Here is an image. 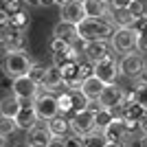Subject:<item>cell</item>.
Segmentation results:
<instances>
[{"mask_svg": "<svg viewBox=\"0 0 147 147\" xmlns=\"http://www.w3.org/2000/svg\"><path fill=\"white\" fill-rule=\"evenodd\" d=\"M117 26L110 20L101 18H86L84 22L77 24V33H79V42H108L114 35Z\"/></svg>", "mask_w": 147, "mask_h": 147, "instance_id": "obj_1", "label": "cell"}, {"mask_svg": "<svg viewBox=\"0 0 147 147\" xmlns=\"http://www.w3.org/2000/svg\"><path fill=\"white\" fill-rule=\"evenodd\" d=\"M31 64L33 61H31L29 53H24V51H9L5 55V59H2V73H5V77H9L13 81L18 77H26Z\"/></svg>", "mask_w": 147, "mask_h": 147, "instance_id": "obj_2", "label": "cell"}, {"mask_svg": "<svg viewBox=\"0 0 147 147\" xmlns=\"http://www.w3.org/2000/svg\"><path fill=\"white\" fill-rule=\"evenodd\" d=\"M110 46H112L114 53H121V55L132 53V51H136V46H138V33H136L132 26L117 29L114 35L110 37Z\"/></svg>", "mask_w": 147, "mask_h": 147, "instance_id": "obj_3", "label": "cell"}, {"mask_svg": "<svg viewBox=\"0 0 147 147\" xmlns=\"http://www.w3.org/2000/svg\"><path fill=\"white\" fill-rule=\"evenodd\" d=\"M33 110H35L37 119L40 121L49 123L51 119L59 117V105H57V94H51V92H40L33 101Z\"/></svg>", "mask_w": 147, "mask_h": 147, "instance_id": "obj_4", "label": "cell"}, {"mask_svg": "<svg viewBox=\"0 0 147 147\" xmlns=\"http://www.w3.org/2000/svg\"><path fill=\"white\" fill-rule=\"evenodd\" d=\"M147 61L145 57H143V53H136V51H132V53H125V55L121 57V61H119V70H121L123 77H127V79H138L143 75V70H145Z\"/></svg>", "mask_w": 147, "mask_h": 147, "instance_id": "obj_5", "label": "cell"}, {"mask_svg": "<svg viewBox=\"0 0 147 147\" xmlns=\"http://www.w3.org/2000/svg\"><path fill=\"white\" fill-rule=\"evenodd\" d=\"M92 73H94V77H97L99 81H103L105 86H112V84H117L119 75H121L117 57L110 55V57H105V59L97 61V64H92Z\"/></svg>", "mask_w": 147, "mask_h": 147, "instance_id": "obj_6", "label": "cell"}, {"mask_svg": "<svg viewBox=\"0 0 147 147\" xmlns=\"http://www.w3.org/2000/svg\"><path fill=\"white\" fill-rule=\"evenodd\" d=\"M11 94H16L22 103H33L35 97L40 94V86L35 81H31L29 77H18L11 84Z\"/></svg>", "mask_w": 147, "mask_h": 147, "instance_id": "obj_7", "label": "cell"}, {"mask_svg": "<svg viewBox=\"0 0 147 147\" xmlns=\"http://www.w3.org/2000/svg\"><path fill=\"white\" fill-rule=\"evenodd\" d=\"M26 33L18 29L7 26L5 31H0V46L9 53V51H24L26 49Z\"/></svg>", "mask_w": 147, "mask_h": 147, "instance_id": "obj_8", "label": "cell"}, {"mask_svg": "<svg viewBox=\"0 0 147 147\" xmlns=\"http://www.w3.org/2000/svg\"><path fill=\"white\" fill-rule=\"evenodd\" d=\"M81 53L88 64H97L112 55V46L110 42H81Z\"/></svg>", "mask_w": 147, "mask_h": 147, "instance_id": "obj_9", "label": "cell"}, {"mask_svg": "<svg viewBox=\"0 0 147 147\" xmlns=\"http://www.w3.org/2000/svg\"><path fill=\"white\" fill-rule=\"evenodd\" d=\"M68 121H70V134H77V136H81V138L97 129V127H94V114L88 112V110L77 112V114L70 117Z\"/></svg>", "mask_w": 147, "mask_h": 147, "instance_id": "obj_10", "label": "cell"}, {"mask_svg": "<svg viewBox=\"0 0 147 147\" xmlns=\"http://www.w3.org/2000/svg\"><path fill=\"white\" fill-rule=\"evenodd\" d=\"M123 101H125V90H123L121 86H117V84L105 86L103 94H101V99H99L101 108H108V110H117Z\"/></svg>", "mask_w": 147, "mask_h": 147, "instance_id": "obj_11", "label": "cell"}, {"mask_svg": "<svg viewBox=\"0 0 147 147\" xmlns=\"http://www.w3.org/2000/svg\"><path fill=\"white\" fill-rule=\"evenodd\" d=\"M53 40H61V42H66V44H73V46H77V44H79L77 24H70V22H64V20H59V22L53 26Z\"/></svg>", "mask_w": 147, "mask_h": 147, "instance_id": "obj_12", "label": "cell"}, {"mask_svg": "<svg viewBox=\"0 0 147 147\" xmlns=\"http://www.w3.org/2000/svg\"><path fill=\"white\" fill-rule=\"evenodd\" d=\"M59 20L64 22H70V24H79L86 20V11H84V2L81 0H75L70 5L61 7L59 9Z\"/></svg>", "mask_w": 147, "mask_h": 147, "instance_id": "obj_13", "label": "cell"}, {"mask_svg": "<svg viewBox=\"0 0 147 147\" xmlns=\"http://www.w3.org/2000/svg\"><path fill=\"white\" fill-rule=\"evenodd\" d=\"M84 2V11L86 18H101V20H110L112 9L105 0H81Z\"/></svg>", "mask_w": 147, "mask_h": 147, "instance_id": "obj_14", "label": "cell"}, {"mask_svg": "<svg viewBox=\"0 0 147 147\" xmlns=\"http://www.w3.org/2000/svg\"><path fill=\"white\" fill-rule=\"evenodd\" d=\"M42 88L46 92H57V90H64V75H61V68L57 66H46V75H44V81H42Z\"/></svg>", "mask_w": 147, "mask_h": 147, "instance_id": "obj_15", "label": "cell"}, {"mask_svg": "<svg viewBox=\"0 0 147 147\" xmlns=\"http://www.w3.org/2000/svg\"><path fill=\"white\" fill-rule=\"evenodd\" d=\"M16 123H18V129H24V132H31V129L40 123L35 110H33V103H22V110L18 112Z\"/></svg>", "mask_w": 147, "mask_h": 147, "instance_id": "obj_16", "label": "cell"}, {"mask_svg": "<svg viewBox=\"0 0 147 147\" xmlns=\"http://www.w3.org/2000/svg\"><path fill=\"white\" fill-rule=\"evenodd\" d=\"M51 132H49V127H46V123H37L35 127L29 132V138H26V145H31V147H46L51 143Z\"/></svg>", "mask_w": 147, "mask_h": 147, "instance_id": "obj_17", "label": "cell"}, {"mask_svg": "<svg viewBox=\"0 0 147 147\" xmlns=\"http://www.w3.org/2000/svg\"><path fill=\"white\" fill-rule=\"evenodd\" d=\"M103 90H105V84H103V81H99L94 75L88 77V79L81 84V94H84L88 101H99L101 94H103Z\"/></svg>", "mask_w": 147, "mask_h": 147, "instance_id": "obj_18", "label": "cell"}, {"mask_svg": "<svg viewBox=\"0 0 147 147\" xmlns=\"http://www.w3.org/2000/svg\"><path fill=\"white\" fill-rule=\"evenodd\" d=\"M77 61H79V46H68L66 51L53 53V66H57V68L73 66Z\"/></svg>", "mask_w": 147, "mask_h": 147, "instance_id": "obj_19", "label": "cell"}, {"mask_svg": "<svg viewBox=\"0 0 147 147\" xmlns=\"http://www.w3.org/2000/svg\"><path fill=\"white\" fill-rule=\"evenodd\" d=\"M22 110V101H20L16 94H5L0 99V117H9V119H16L18 112Z\"/></svg>", "mask_w": 147, "mask_h": 147, "instance_id": "obj_20", "label": "cell"}, {"mask_svg": "<svg viewBox=\"0 0 147 147\" xmlns=\"http://www.w3.org/2000/svg\"><path fill=\"white\" fill-rule=\"evenodd\" d=\"M46 127H49V132H51L53 138H66V136L70 134V121H68L64 114L51 119V121L46 123Z\"/></svg>", "mask_w": 147, "mask_h": 147, "instance_id": "obj_21", "label": "cell"}, {"mask_svg": "<svg viewBox=\"0 0 147 147\" xmlns=\"http://www.w3.org/2000/svg\"><path fill=\"white\" fill-rule=\"evenodd\" d=\"M57 105H59V114H64L66 119L77 114V112H75V105H73V92L61 90L59 94H57Z\"/></svg>", "mask_w": 147, "mask_h": 147, "instance_id": "obj_22", "label": "cell"}, {"mask_svg": "<svg viewBox=\"0 0 147 147\" xmlns=\"http://www.w3.org/2000/svg\"><path fill=\"white\" fill-rule=\"evenodd\" d=\"M110 22L117 26V29H125V26L134 24V16L129 13V9H112Z\"/></svg>", "mask_w": 147, "mask_h": 147, "instance_id": "obj_23", "label": "cell"}, {"mask_svg": "<svg viewBox=\"0 0 147 147\" xmlns=\"http://www.w3.org/2000/svg\"><path fill=\"white\" fill-rule=\"evenodd\" d=\"M125 99H129V101H136V103L141 105L143 110H147V84H136L134 90L125 92Z\"/></svg>", "mask_w": 147, "mask_h": 147, "instance_id": "obj_24", "label": "cell"}, {"mask_svg": "<svg viewBox=\"0 0 147 147\" xmlns=\"http://www.w3.org/2000/svg\"><path fill=\"white\" fill-rule=\"evenodd\" d=\"M114 121H117V114H114V110H108V108H101V110L94 114V127L101 129V132H103L108 125H112Z\"/></svg>", "mask_w": 147, "mask_h": 147, "instance_id": "obj_25", "label": "cell"}, {"mask_svg": "<svg viewBox=\"0 0 147 147\" xmlns=\"http://www.w3.org/2000/svg\"><path fill=\"white\" fill-rule=\"evenodd\" d=\"M31 24V16L24 11V9H20L18 13H13L9 16V26L11 29H18V31H26V26Z\"/></svg>", "mask_w": 147, "mask_h": 147, "instance_id": "obj_26", "label": "cell"}, {"mask_svg": "<svg viewBox=\"0 0 147 147\" xmlns=\"http://www.w3.org/2000/svg\"><path fill=\"white\" fill-rule=\"evenodd\" d=\"M105 145H108V138L101 129H94L84 136V147H105Z\"/></svg>", "mask_w": 147, "mask_h": 147, "instance_id": "obj_27", "label": "cell"}, {"mask_svg": "<svg viewBox=\"0 0 147 147\" xmlns=\"http://www.w3.org/2000/svg\"><path fill=\"white\" fill-rule=\"evenodd\" d=\"M44 75H46V66H44V64H40V61H33V64H31V68H29V73H26V77H29L31 81H35L37 86L42 88Z\"/></svg>", "mask_w": 147, "mask_h": 147, "instance_id": "obj_28", "label": "cell"}, {"mask_svg": "<svg viewBox=\"0 0 147 147\" xmlns=\"http://www.w3.org/2000/svg\"><path fill=\"white\" fill-rule=\"evenodd\" d=\"M16 129H18V123H16V119L0 117V136H2V138H9V136H11Z\"/></svg>", "mask_w": 147, "mask_h": 147, "instance_id": "obj_29", "label": "cell"}, {"mask_svg": "<svg viewBox=\"0 0 147 147\" xmlns=\"http://www.w3.org/2000/svg\"><path fill=\"white\" fill-rule=\"evenodd\" d=\"M129 13L134 16V20L147 18V0H132V5H129Z\"/></svg>", "mask_w": 147, "mask_h": 147, "instance_id": "obj_30", "label": "cell"}, {"mask_svg": "<svg viewBox=\"0 0 147 147\" xmlns=\"http://www.w3.org/2000/svg\"><path fill=\"white\" fill-rule=\"evenodd\" d=\"M73 105H75V112H84L88 108V99L81 94V90L73 92Z\"/></svg>", "mask_w": 147, "mask_h": 147, "instance_id": "obj_31", "label": "cell"}, {"mask_svg": "<svg viewBox=\"0 0 147 147\" xmlns=\"http://www.w3.org/2000/svg\"><path fill=\"white\" fill-rule=\"evenodd\" d=\"M64 141H66V147H84V138L77 134H68Z\"/></svg>", "mask_w": 147, "mask_h": 147, "instance_id": "obj_32", "label": "cell"}, {"mask_svg": "<svg viewBox=\"0 0 147 147\" xmlns=\"http://www.w3.org/2000/svg\"><path fill=\"white\" fill-rule=\"evenodd\" d=\"M132 29H134L138 35H145V33H147V18H138V20H134Z\"/></svg>", "mask_w": 147, "mask_h": 147, "instance_id": "obj_33", "label": "cell"}, {"mask_svg": "<svg viewBox=\"0 0 147 147\" xmlns=\"http://www.w3.org/2000/svg\"><path fill=\"white\" fill-rule=\"evenodd\" d=\"M132 0H110V9H129Z\"/></svg>", "mask_w": 147, "mask_h": 147, "instance_id": "obj_34", "label": "cell"}, {"mask_svg": "<svg viewBox=\"0 0 147 147\" xmlns=\"http://www.w3.org/2000/svg\"><path fill=\"white\" fill-rule=\"evenodd\" d=\"M129 147H147V134L136 136L134 141H132V145H129Z\"/></svg>", "mask_w": 147, "mask_h": 147, "instance_id": "obj_35", "label": "cell"}, {"mask_svg": "<svg viewBox=\"0 0 147 147\" xmlns=\"http://www.w3.org/2000/svg\"><path fill=\"white\" fill-rule=\"evenodd\" d=\"M136 51L147 53V33H145V35H138V46H136Z\"/></svg>", "mask_w": 147, "mask_h": 147, "instance_id": "obj_36", "label": "cell"}, {"mask_svg": "<svg viewBox=\"0 0 147 147\" xmlns=\"http://www.w3.org/2000/svg\"><path fill=\"white\" fill-rule=\"evenodd\" d=\"M88 112H92V114H97L99 110H101V103L99 101H88V108H86Z\"/></svg>", "mask_w": 147, "mask_h": 147, "instance_id": "obj_37", "label": "cell"}, {"mask_svg": "<svg viewBox=\"0 0 147 147\" xmlns=\"http://www.w3.org/2000/svg\"><path fill=\"white\" fill-rule=\"evenodd\" d=\"M46 147H66V141L64 138H51V143Z\"/></svg>", "mask_w": 147, "mask_h": 147, "instance_id": "obj_38", "label": "cell"}, {"mask_svg": "<svg viewBox=\"0 0 147 147\" xmlns=\"http://www.w3.org/2000/svg\"><path fill=\"white\" fill-rule=\"evenodd\" d=\"M22 5H24V7H33V9H37V7H42V0H22Z\"/></svg>", "mask_w": 147, "mask_h": 147, "instance_id": "obj_39", "label": "cell"}, {"mask_svg": "<svg viewBox=\"0 0 147 147\" xmlns=\"http://www.w3.org/2000/svg\"><path fill=\"white\" fill-rule=\"evenodd\" d=\"M138 125H141V132H143V134H147V110H145V114H143V119H141Z\"/></svg>", "mask_w": 147, "mask_h": 147, "instance_id": "obj_40", "label": "cell"}, {"mask_svg": "<svg viewBox=\"0 0 147 147\" xmlns=\"http://www.w3.org/2000/svg\"><path fill=\"white\" fill-rule=\"evenodd\" d=\"M70 2H75V0H55V5L59 7V9H61V7H66V5H70Z\"/></svg>", "mask_w": 147, "mask_h": 147, "instance_id": "obj_41", "label": "cell"}, {"mask_svg": "<svg viewBox=\"0 0 147 147\" xmlns=\"http://www.w3.org/2000/svg\"><path fill=\"white\" fill-rule=\"evenodd\" d=\"M138 81H141V84H147V66H145V70H143V75L138 77Z\"/></svg>", "mask_w": 147, "mask_h": 147, "instance_id": "obj_42", "label": "cell"}, {"mask_svg": "<svg viewBox=\"0 0 147 147\" xmlns=\"http://www.w3.org/2000/svg\"><path fill=\"white\" fill-rule=\"evenodd\" d=\"M105 147H123V145H119V143H108Z\"/></svg>", "mask_w": 147, "mask_h": 147, "instance_id": "obj_43", "label": "cell"}, {"mask_svg": "<svg viewBox=\"0 0 147 147\" xmlns=\"http://www.w3.org/2000/svg\"><path fill=\"white\" fill-rule=\"evenodd\" d=\"M5 141H7V138H2V136H0V147H5Z\"/></svg>", "mask_w": 147, "mask_h": 147, "instance_id": "obj_44", "label": "cell"}, {"mask_svg": "<svg viewBox=\"0 0 147 147\" xmlns=\"http://www.w3.org/2000/svg\"><path fill=\"white\" fill-rule=\"evenodd\" d=\"M105 2H108V5H110V0H105Z\"/></svg>", "mask_w": 147, "mask_h": 147, "instance_id": "obj_45", "label": "cell"}, {"mask_svg": "<svg viewBox=\"0 0 147 147\" xmlns=\"http://www.w3.org/2000/svg\"><path fill=\"white\" fill-rule=\"evenodd\" d=\"M0 11H2V5H0Z\"/></svg>", "mask_w": 147, "mask_h": 147, "instance_id": "obj_46", "label": "cell"}, {"mask_svg": "<svg viewBox=\"0 0 147 147\" xmlns=\"http://www.w3.org/2000/svg\"><path fill=\"white\" fill-rule=\"evenodd\" d=\"M26 147H31V145H26Z\"/></svg>", "mask_w": 147, "mask_h": 147, "instance_id": "obj_47", "label": "cell"}]
</instances>
